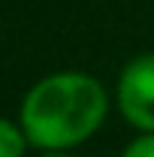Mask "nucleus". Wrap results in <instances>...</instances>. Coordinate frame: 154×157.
I'll return each mask as SVG.
<instances>
[{
	"instance_id": "nucleus-3",
	"label": "nucleus",
	"mask_w": 154,
	"mask_h": 157,
	"mask_svg": "<svg viewBox=\"0 0 154 157\" xmlns=\"http://www.w3.org/2000/svg\"><path fill=\"white\" fill-rule=\"evenodd\" d=\"M27 145H30V139L24 133L21 121L0 115V157H24Z\"/></svg>"
},
{
	"instance_id": "nucleus-1",
	"label": "nucleus",
	"mask_w": 154,
	"mask_h": 157,
	"mask_svg": "<svg viewBox=\"0 0 154 157\" xmlns=\"http://www.w3.org/2000/svg\"><path fill=\"white\" fill-rule=\"evenodd\" d=\"M109 115V91L82 70L39 78L21 100L18 121L39 151H70L94 136Z\"/></svg>"
},
{
	"instance_id": "nucleus-5",
	"label": "nucleus",
	"mask_w": 154,
	"mask_h": 157,
	"mask_svg": "<svg viewBox=\"0 0 154 157\" xmlns=\"http://www.w3.org/2000/svg\"><path fill=\"white\" fill-rule=\"evenodd\" d=\"M39 157H79V154H70V151H42Z\"/></svg>"
},
{
	"instance_id": "nucleus-4",
	"label": "nucleus",
	"mask_w": 154,
	"mask_h": 157,
	"mask_svg": "<svg viewBox=\"0 0 154 157\" xmlns=\"http://www.w3.org/2000/svg\"><path fill=\"white\" fill-rule=\"evenodd\" d=\"M121 157H154V133H139L121 151Z\"/></svg>"
},
{
	"instance_id": "nucleus-2",
	"label": "nucleus",
	"mask_w": 154,
	"mask_h": 157,
	"mask_svg": "<svg viewBox=\"0 0 154 157\" xmlns=\"http://www.w3.org/2000/svg\"><path fill=\"white\" fill-rule=\"evenodd\" d=\"M115 103L127 124L139 133H154V52L124 63L115 85Z\"/></svg>"
}]
</instances>
